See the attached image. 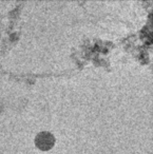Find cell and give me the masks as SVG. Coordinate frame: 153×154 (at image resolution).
<instances>
[{
  "label": "cell",
  "mask_w": 153,
  "mask_h": 154,
  "mask_svg": "<svg viewBox=\"0 0 153 154\" xmlns=\"http://www.w3.org/2000/svg\"><path fill=\"white\" fill-rule=\"evenodd\" d=\"M54 141H55V138H54L53 134L48 132V131L40 132L36 136V139H35L37 147L42 150H48L50 148H52V146L54 145Z\"/></svg>",
  "instance_id": "obj_1"
}]
</instances>
